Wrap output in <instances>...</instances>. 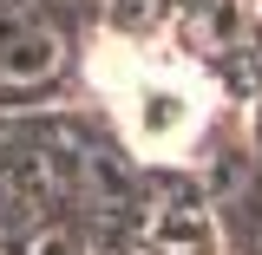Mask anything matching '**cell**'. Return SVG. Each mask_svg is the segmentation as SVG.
I'll list each match as a JSON object with an SVG mask.
<instances>
[{"label":"cell","instance_id":"cell-1","mask_svg":"<svg viewBox=\"0 0 262 255\" xmlns=\"http://www.w3.org/2000/svg\"><path fill=\"white\" fill-rule=\"evenodd\" d=\"M92 72H98V85L112 98V111L125 118L138 151L170 157V151H184L196 137V125H203V85L190 79V65L151 59V53H138V46L105 39L92 53Z\"/></svg>","mask_w":262,"mask_h":255}]
</instances>
